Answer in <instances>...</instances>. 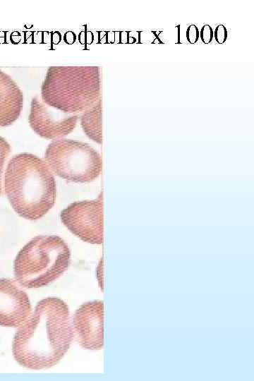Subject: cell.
<instances>
[{
    "label": "cell",
    "instance_id": "cell-1",
    "mask_svg": "<svg viewBox=\"0 0 254 381\" xmlns=\"http://www.w3.org/2000/svg\"><path fill=\"white\" fill-rule=\"evenodd\" d=\"M73 336L68 305L61 298L47 297L37 303L15 334L13 355L26 368H49L62 359Z\"/></svg>",
    "mask_w": 254,
    "mask_h": 381
},
{
    "label": "cell",
    "instance_id": "cell-2",
    "mask_svg": "<svg viewBox=\"0 0 254 381\" xmlns=\"http://www.w3.org/2000/svg\"><path fill=\"white\" fill-rule=\"evenodd\" d=\"M4 190L15 212L30 220L46 214L56 197L51 169L45 161L30 153H20L10 159L4 176Z\"/></svg>",
    "mask_w": 254,
    "mask_h": 381
},
{
    "label": "cell",
    "instance_id": "cell-3",
    "mask_svg": "<svg viewBox=\"0 0 254 381\" xmlns=\"http://www.w3.org/2000/svg\"><path fill=\"white\" fill-rule=\"evenodd\" d=\"M98 66L48 68L41 86L42 101L67 114L82 113L101 99Z\"/></svg>",
    "mask_w": 254,
    "mask_h": 381
},
{
    "label": "cell",
    "instance_id": "cell-4",
    "mask_svg": "<svg viewBox=\"0 0 254 381\" xmlns=\"http://www.w3.org/2000/svg\"><path fill=\"white\" fill-rule=\"evenodd\" d=\"M71 264V250L55 235L37 236L18 252L14 260L18 283L28 289L45 286L60 277Z\"/></svg>",
    "mask_w": 254,
    "mask_h": 381
},
{
    "label": "cell",
    "instance_id": "cell-5",
    "mask_svg": "<svg viewBox=\"0 0 254 381\" xmlns=\"http://www.w3.org/2000/svg\"><path fill=\"white\" fill-rule=\"evenodd\" d=\"M44 159L51 170L61 178L75 183H89L100 174V155L87 143L67 138L50 143Z\"/></svg>",
    "mask_w": 254,
    "mask_h": 381
},
{
    "label": "cell",
    "instance_id": "cell-6",
    "mask_svg": "<svg viewBox=\"0 0 254 381\" xmlns=\"http://www.w3.org/2000/svg\"><path fill=\"white\" fill-rule=\"evenodd\" d=\"M67 229L83 241L101 244L103 241V195L92 200L74 202L61 212Z\"/></svg>",
    "mask_w": 254,
    "mask_h": 381
},
{
    "label": "cell",
    "instance_id": "cell-7",
    "mask_svg": "<svg viewBox=\"0 0 254 381\" xmlns=\"http://www.w3.org/2000/svg\"><path fill=\"white\" fill-rule=\"evenodd\" d=\"M78 119L79 114L59 111L44 104L37 96L32 99L28 122L42 138L56 140L66 136L74 130Z\"/></svg>",
    "mask_w": 254,
    "mask_h": 381
},
{
    "label": "cell",
    "instance_id": "cell-8",
    "mask_svg": "<svg viewBox=\"0 0 254 381\" xmlns=\"http://www.w3.org/2000/svg\"><path fill=\"white\" fill-rule=\"evenodd\" d=\"M103 323L102 301L85 303L75 310L73 318V331L82 347L90 350H99L103 347Z\"/></svg>",
    "mask_w": 254,
    "mask_h": 381
},
{
    "label": "cell",
    "instance_id": "cell-9",
    "mask_svg": "<svg viewBox=\"0 0 254 381\" xmlns=\"http://www.w3.org/2000/svg\"><path fill=\"white\" fill-rule=\"evenodd\" d=\"M30 298L15 281L0 279V326L17 327L30 316Z\"/></svg>",
    "mask_w": 254,
    "mask_h": 381
},
{
    "label": "cell",
    "instance_id": "cell-10",
    "mask_svg": "<svg viewBox=\"0 0 254 381\" xmlns=\"http://www.w3.org/2000/svg\"><path fill=\"white\" fill-rule=\"evenodd\" d=\"M23 93L17 83L0 69V126L13 124L23 107Z\"/></svg>",
    "mask_w": 254,
    "mask_h": 381
},
{
    "label": "cell",
    "instance_id": "cell-11",
    "mask_svg": "<svg viewBox=\"0 0 254 381\" xmlns=\"http://www.w3.org/2000/svg\"><path fill=\"white\" fill-rule=\"evenodd\" d=\"M102 101L83 111L79 116L80 124L86 135L94 142L102 144Z\"/></svg>",
    "mask_w": 254,
    "mask_h": 381
},
{
    "label": "cell",
    "instance_id": "cell-12",
    "mask_svg": "<svg viewBox=\"0 0 254 381\" xmlns=\"http://www.w3.org/2000/svg\"><path fill=\"white\" fill-rule=\"evenodd\" d=\"M11 152V147L9 143L0 136V195L2 194V177L4 170L5 163Z\"/></svg>",
    "mask_w": 254,
    "mask_h": 381
},
{
    "label": "cell",
    "instance_id": "cell-13",
    "mask_svg": "<svg viewBox=\"0 0 254 381\" xmlns=\"http://www.w3.org/2000/svg\"><path fill=\"white\" fill-rule=\"evenodd\" d=\"M213 35H214V39L219 44L224 43L227 39V30L226 27L222 24L217 25L214 32H213Z\"/></svg>",
    "mask_w": 254,
    "mask_h": 381
},
{
    "label": "cell",
    "instance_id": "cell-14",
    "mask_svg": "<svg viewBox=\"0 0 254 381\" xmlns=\"http://www.w3.org/2000/svg\"><path fill=\"white\" fill-rule=\"evenodd\" d=\"M200 37L203 43L209 44L214 37L212 27L209 25H203L200 32Z\"/></svg>",
    "mask_w": 254,
    "mask_h": 381
},
{
    "label": "cell",
    "instance_id": "cell-15",
    "mask_svg": "<svg viewBox=\"0 0 254 381\" xmlns=\"http://www.w3.org/2000/svg\"><path fill=\"white\" fill-rule=\"evenodd\" d=\"M200 32L195 25H190L186 30V38L190 44H195L199 39Z\"/></svg>",
    "mask_w": 254,
    "mask_h": 381
}]
</instances>
